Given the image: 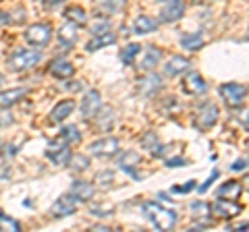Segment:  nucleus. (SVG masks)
<instances>
[{"mask_svg":"<svg viewBox=\"0 0 249 232\" xmlns=\"http://www.w3.org/2000/svg\"><path fill=\"white\" fill-rule=\"evenodd\" d=\"M143 214L158 230H173L178 220L175 210H168V207L160 205L158 201H147V203H143Z\"/></svg>","mask_w":249,"mask_h":232,"instance_id":"obj_1","label":"nucleus"},{"mask_svg":"<svg viewBox=\"0 0 249 232\" xmlns=\"http://www.w3.org/2000/svg\"><path fill=\"white\" fill-rule=\"evenodd\" d=\"M42 60V52L40 50H27V48H17L11 58H9V66L13 68L15 73H25L36 68L37 63Z\"/></svg>","mask_w":249,"mask_h":232,"instance_id":"obj_2","label":"nucleus"},{"mask_svg":"<svg viewBox=\"0 0 249 232\" xmlns=\"http://www.w3.org/2000/svg\"><path fill=\"white\" fill-rule=\"evenodd\" d=\"M218 94H220L222 102L227 104L229 108H239L245 104L247 98V87L241 83H224L218 87Z\"/></svg>","mask_w":249,"mask_h":232,"instance_id":"obj_3","label":"nucleus"},{"mask_svg":"<svg viewBox=\"0 0 249 232\" xmlns=\"http://www.w3.org/2000/svg\"><path fill=\"white\" fill-rule=\"evenodd\" d=\"M216 120H218V106L212 102H206L197 108L196 118H193V127L197 131H208L216 125Z\"/></svg>","mask_w":249,"mask_h":232,"instance_id":"obj_4","label":"nucleus"},{"mask_svg":"<svg viewBox=\"0 0 249 232\" xmlns=\"http://www.w3.org/2000/svg\"><path fill=\"white\" fill-rule=\"evenodd\" d=\"M50 40H52V27L48 23H36V25H29L25 29V42L31 46L44 48Z\"/></svg>","mask_w":249,"mask_h":232,"instance_id":"obj_5","label":"nucleus"},{"mask_svg":"<svg viewBox=\"0 0 249 232\" xmlns=\"http://www.w3.org/2000/svg\"><path fill=\"white\" fill-rule=\"evenodd\" d=\"M44 153L56 166H67L69 160H71V148H69L67 141H50Z\"/></svg>","mask_w":249,"mask_h":232,"instance_id":"obj_6","label":"nucleus"},{"mask_svg":"<svg viewBox=\"0 0 249 232\" xmlns=\"http://www.w3.org/2000/svg\"><path fill=\"white\" fill-rule=\"evenodd\" d=\"M121 149V143L116 137H104V139H98L89 145V153L96 158H112L116 156Z\"/></svg>","mask_w":249,"mask_h":232,"instance_id":"obj_7","label":"nucleus"},{"mask_svg":"<svg viewBox=\"0 0 249 232\" xmlns=\"http://www.w3.org/2000/svg\"><path fill=\"white\" fill-rule=\"evenodd\" d=\"M77 207H79V199H77L75 195H60L56 201L52 203L50 207V214H52V218H67V215H71L77 212Z\"/></svg>","mask_w":249,"mask_h":232,"instance_id":"obj_8","label":"nucleus"},{"mask_svg":"<svg viewBox=\"0 0 249 232\" xmlns=\"http://www.w3.org/2000/svg\"><path fill=\"white\" fill-rule=\"evenodd\" d=\"M210 212H212L218 220H232L241 214V205L235 201L229 199H216L214 205H210Z\"/></svg>","mask_w":249,"mask_h":232,"instance_id":"obj_9","label":"nucleus"},{"mask_svg":"<svg viewBox=\"0 0 249 232\" xmlns=\"http://www.w3.org/2000/svg\"><path fill=\"white\" fill-rule=\"evenodd\" d=\"M100 108H102V99H100V94L96 89H91L85 94V98L81 99V106H79V110H81V116L85 120H89L93 118L98 112H100Z\"/></svg>","mask_w":249,"mask_h":232,"instance_id":"obj_10","label":"nucleus"},{"mask_svg":"<svg viewBox=\"0 0 249 232\" xmlns=\"http://www.w3.org/2000/svg\"><path fill=\"white\" fill-rule=\"evenodd\" d=\"M185 15V2L183 0H166L160 11V21L162 23H175Z\"/></svg>","mask_w":249,"mask_h":232,"instance_id":"obj_11","label":"nucleus"},{"mask_svg":"<svg viewBox=\"0 0 249 232\" xmlns=\"http://www.w3.org/2000/svg\"><path fill=\"white\" fill-rule=\"evenodd\" d=\"M183 89L191 96H201L208 91V81H204V77L199 73H189L183 79Z\"/></svg>","mask_w":249,"mask_h":232,"instance_id":"obj_12","label":"nucleus"},{"mask_svg":"<svg viewBox=\"0 0 249 232\" xmlns=\"http://www.w3.org/2000/svg\"><path fill=\"white\" fill-rule=\"evenodd\" d=\"M139 164H142V158H139L137 151H124L123 156L119 158V168L124 170L129 176H133V179H139V174L135 170Z\"/></svg>","mask_w":249,"mask_h":232,"instance_id":"obj_13","label":"nucleus"},{"mask_svg":"<svg viewBox=\"0 0 249 232\" xmlns=\"http://www.w3.org/2000/svg\"><path fill=\"white\" fill-rule=\"evenodd\" d=\"M189 68H191V60L189 58H185V56H173L164 65V75L166 77H178V75L187 73Z\"/></svg>","mask_w":249,"mask_h":232,"instance_id":"obj_14","label":"nucleus"},{"mask_svg":"<svg viewBox=\"0 0 249 232\" xmlns=\"http://www.w3.org/2000/svg\"><path fill=\"white\" fill-rule=\"evenodd\" d=\"M160 58H162V52L156 48V46H147L145 48V52H143V56H142V60H139V68L142 71H145V73H150L154 66H158V63H160Z\"/></svg>","mask_w":249,"mask_h":232,"instance_id":"obj_15","label":"nucleus"},{"mask_svg":"<svg viewBox=\"0 0 249 232\" xmlns=\"http://www.w3.org/2000/svg\"><path fill=\"white\" fill-rule=\"evenodd\" d=\"M48 71H50L52 77H56V79H69V77H73L75 66L65 58H56V60H52L50 63Z\"/></svg>","mask_w":249,"mask_h":232,"instance_id":"obj_16","label":"nucleus"},{"mask_svg":"<svg viewBox=\"0 0 249 232\" xmlns=\"http://www.w3.org/2000/svg\"><path fill=\"white\" fill-rule=\"evenodd\" d=\"M160 87H162V79L158 75H147L145 79H139L137 83V91L145 98H152Z\"/></svg>","mask_w":249,"mask_h":232,"instance_id":"obj_17","label":"nucleus"},{"mask_svg":"<svg viewBox=\"0 0 249 232\" xmlns=\"http://www.w3.org/2000/svg\"><path fill=\"white\" fill-rule=\"evenodd\" d=\"M241 191H243V187H241V182H239V181H227L220 189L216 191V197H218V199L237 201V199L241 197Z\"/></svg>","mask_w":249,"mask_h":232,"instance_id":"obj_18","label":"nucleus"},{"mask_svg":"<svg viewBox=\"0 0 249 232\" xmlns=\"http://www.w3.org/2000/svg\"><path fill=\"white\" fill-rule=\"evenodd\" d=\"M73 110H75V102H73V99H65V102H58L56 106L52 108L50 120H52V122H62V120H67L69 116H71Z\"/></svg>","mask_w":249,"mask_h":232,"instance_id":"obj_19","label":"nucleus"},{"mask_svg":"<svg viewBox=\"0 0 249 232\" xmlns=\"http://www.w3.org/2000/svg\"><path fill=\"white\" fill-rule=\"evenodd\" d=\"M58 42L62 44V48L65 50H69L71 46H75V42H77V25L75 23L69 21L67 25H62L58 29Z\"/></svg>","mask_w":249,"mask_h":232,"instance_id":"obj_20","label":"nucleus"},{"mask_svg":"<svg viewBox=\"0 0 249 232\" xmlns=\"http://www.w3.org/2000/svg\"><path fill=\"white\" fill-rule=\"evenodd\" d=\"M71 191L79 201H91L93 195H96V187H93L91 182H85V181H75L71 184Z\"/></svg>","mask_w":249,"mask_h":232,"instance_id":"obj_21","label":"nucleus"},{"mask_svg":"<svg viewBox=\"0 0 249 232\" xmlns=\"http://www.w3.org/2000/svg\"><path fill=\"white\" fill-rule=\"evenodd\" d=\"M25 96H27L25 87H15V89H9V91H2V94H0V108H11L17 102H21Z\"/></svg>","mask_w":249,"mask_h":232,"instance_id":"obj_22","label":"nucleus"},{"mask_svg":"<svg viewBox=\"0 0 249 232\" xmlns=\"http://www.w3.org/2000/svg\"><path fill=\"white\" fill-rule=\"evenodd\" d=\"M124 4H127V0H98L96 2V13L100 15V17H106V15L119 13Z\"/></svg>","mask_w":249,"mask_h":232,"instance_id":"obj_23","label":"nucleus"},{"mask_svg":"<svg viewBox=\"0 0 249 232\" xmlns=\"http://www.w3.org/2000/svg\"><path fill=\"white\" fill-rule=\"evenodd\" d=\"M158 29V21L147 17V15H142V17H137L135 23H133V33L137 35H145V33H152Z\"/></svg>","mask_w":249,"mask_h":232,"instance_id":"obj_24","label":"nucleus"},{"mask_svg":"<svg viewBox=\"0 0 249 232\" xmlns=\"http://www.w3.org/2000/svg\"><path fill=\"white\" fill-rule=\"evenodd\" d=\"M114 42H116V35H114L112 32H106V33L93 35V40H89L85 48H88V52H96V50L106 48V46H110V44H114Z\"/></svg>","mask_w":249,"mask_h":232,"instance_id":"obj_25","label":"nucleus"},{"mask_svg":"<svg viewBox=\"0 0 249 232\" xmlns=\"http://www.w3.org/2000/svg\"><path fill=\"white\" fill-rule=\"evenodd\" d=\"M181 46H183L185 50H189V52H197V50L204 48V35H201L199 32H196V33H185L181 37Z\"/></svg>","mask_w":249,"mask_h":232,"instance_id":"obj_26","label":"nucleus"},{"mask_svg":"<svg viewBox=\"0 0 249 232\" xmlns=\"http://www.w3.org/2000/svg\"><path fill=\"white\" fill-rule=\"evenodd\" d=\"M93 118H96V127H98L100 133H108V131L112 129V125H114V114H112L110 108L104 110L102 114H96Z\"/></svg>","mask_w":249,"mask_h":232,"instance_id":"obj_27","label":"nucleus"},{"mask_svg":"<svg viewBox=\"0 0 249 232\" xmlns=\"http://www.w3.org/2000/svg\"><path fill=\"white\" fill-rule=\"evenodd\" d=\"M65 17L71 21V23H75L77 27L88 23V15H85V11L81 9V6H69V9L65 11Z\"/></svg>","mask_w":249,"mask_h":232,"instance_id":"obj_28","label":"nucleus"},{"mask_svg":"<svg viewBox=\"0 0 249 232\" xmlns=\"http://www.w3.org/2000/svg\"><path fill=\"white\" fill-rule=\"evenodd\" d=\"M60 137H62V141H67L69 145L81 143V133H79V129H77L75 125L62 127V129H60Z\"/></svg>","mask_w":249,"mask_h":232,"instance_id":"obj_29","label":"nucleus"},{"mask_svg":"<svg viewBox=\"0 0 249 232\" xmlns=\"http://www.w3.org/2000/svg\"><path fill=\"white\" fill-rule=\"evenodd\" d=\"M142 52V46L139 44H129V46H124L123 52H121V60L124 65H133L135 63V56Z\"/></svg>","mask_w":249,"mask_h":232,"instance_id":"obj_30","label":"nucleus"},{"mask_svg":"<svg viewBox=\"0 0 249 232\" xmlns=\"http://www.w3.org/2000/svg\"><path fill=\"white\" fill-rule=\"evenodd\" d=\"M71 168L75 170V172H83V170L89 168V158L88 156H71Z\"/></svg>","mask_w":249,"mask_h":232,"instance_id":"obj_31","label":"nucleus"},{"mask_svg":"<svg viewBox=\"0 0 249 232\" xmlns=\"http://www.w3.org/2000/svg\"><path fill=\"white\" fill-rule=\"evenodd\" d=\"M191 214L196 215V218H204V220L208 222L210 205H208V203H201V201H197V203H191Z\"/></svg>","mask_w":249,"mask_h":232,"instance_id":"obj_32","label":"nucleus"},{"mask_svg":"<svg viewBox=\"0 0 249 232\" xmlns=\"http://www.w3.org/2000/svg\"><path fill=\"white\" fill-rule=\"evenodd\" d=\"M0 228H9L13 232H19L21 230V224L17 220H13V218H6V214L0 212Z\"/></svg>","mask_w":249,"mask_h":232,"instance_id":"obj_33","label":"nucleus"},{"mask_svg":"<svg viewBox=\"0 0 249 232\" xmlns=\"http://www.w3.org/2000/svg\"><path fill=\"white\" fill-rule=\"evenodd\" d=\"M112 181H114V172H110V170H102V172L96 176L98 187H110Z\"/></svg>","mask_w":249,"mask_h":232,"instance_id":"obj_34","label":"nucleus"},{"mask_svg":"<svg viewBox=\"0 0 249 232\" xmlns=\"http://www.w3.org/2000/svg\"><path fill=\"white\" fill-rule=\"evenodd\" d=\"M89 214L96 215V218H108V215L112 214V207L110 205H91Z\"/></svg>","mask_w":249,"mask_h":232,"instance_id":"obj_35","label":"nucleus"},{"mask_svg":"<svg viewBox=\"0 0 249 232\" xmlns=\"http://www.w3.org/2000/svg\"><path fill=\"white\" fill-rule=\"evenodd\" d=\"M142 145L145 149H154V148H158V145H160V141H158V137H156L150 131V133H145V137L142 139Z\"/></svg>","mask_w":249,"mask_h":232,"instance_id":"obj_36","label":"nucleus"},{"mask_svg":"<svg viewBox=\"0 0 249 232\" xmlns=\"http://www.w3.org/2000/svg\"><path fill=\"white\" fill-rule=\"evenodd\" d=\"M106 32H110V21L108 19L98 21L96 25L91 27V35H100V33H106Z\"/></svg>","mask_w":249,"mask_h":232,"instance_id":"obj_37","label":"nucleus"},{"mask_svg":"<svg viewBox=\"0 0 249 232\" xmlns=\"http://www.w3.org/2000/svg\"><path fill=\"white\" fill-rule=\"evenodd\" d=\"M13 122H15V118H13V114L9 112V108H6V110H2V112H0V129L9 127V125H13Z\"/></svg>","mask_w":249,"mask_h":232,"instance_id":"obj_38","label":"nucleus"},{"mask_svg":"<svg viewBox=\"0 0 249 232\" xmlns=\"http://www.w3.org/2000/svg\"><path fill=\"white\" fill-rule=\"evenodd\" d=\"M196 189V181H189L187 184H181V187H173V193H189Z\"/></svg>","mask_w":249,"mask_h":232,"instance_id":"obj_39","label":"nucleus"},{"mask_svg":"<svg viewBox=\"0 0 249 232\" xmlns=\"http://www.w3.org/2000/svg\"><path fill=\"white\" fill-rule=\"evenodd\" d=\"M218 179V170H214V172H212V176H210V179L204 182V184H201V187H199V193H206L210 187H212V182Z\"/></svg>","mask_w":249,"mask_h":232,"instance_id":"obj_40","label":"nucleus"},{"mask_svg":"<svg viewBox=\"0 0 249 232\" xmlns=\"http://www.w3.org/2000/svg\"><path fill=\"white\" fill-rule=\"evenodd\" d=\"M166 166H168V168H175V166H187V160H185V158H173V160H166Z\"/></svg>","mask_w":249,"mask_h":232,"instance_id":"obj_41","label":"nucleus"},{"mask_svg":"<svg viewBox=\"0 0 249 232\" xmlns=\"http://www.w3.org/2000/svg\"><path fill=\"white\" fill-rule=\"evenodd\" d=\"M247 168V160L245 158H241V160H237L235 164L231 166V170H245Z\"/></svg>","mask_w":249,"mask_h":232,"instance_id":"obj_42","label":"nucleus"},{"mask_svg":"<svg viewBox=\"0 0 249 232\" xmlns=\"http://www.w3.org/2000/svg\"><path fill=\"white\" fill-rule=\"evenodd\" d=\"M13 21V17L9 13H4V11H0V25H4V23H11Z\"/></svg>","mask_w":249,"mask_h":232,"instance_id":"obj_43","label":"nucleus"},{"mask_svg":"<svg viewBox=\"0 0 249 232\" xmlns=\"http://www.w3.org/2000/svg\"><path fill=\"white\" fill-rule=\"evenodd\" d=\"M44 4H48V6H58V4H62V2H67V0H42Z\"/></svg>","mask_w":249,"mask_h":232,"instance_id":"obj_44","label":"nucleus"},{"mask_svg":"<svg viewBox=\"0 0 249 232\" xmlns=\"http://www.w3.org/2000/svg\"><path fill=\"white\" fill-rule=\"evenodd\" d=\"M158 199H162V201H170V197L166 195V193H158Z\"/></svg>","mask_w":249,"mask_h":232,"instance_id":"obj_45","label":"nucleus"},{"mask_svg":"<svg viewBox=\"0 0 249 232\" xmlns=\"http://www.w3.org/2000/svg\"><path fill=\"white\" fill-rule=\"evenodd\" d=\"M4 83V77H2V73H0V85H2Z\"/></svg>","mask_w":249,"mask_h":232,"instance_id":"obj_46","label":"nucleus"},{"mask_svg":"<svg viewBox=\"0 0 249 232\" xmlns=\"http://www.w3.org/2000/svg\"><path fill=\"white\" fill-rule=\"evenodd\" d=\"M158 2H166V0H158Z\"/></svg>","mask_w":249,"mask_h":232,"instance_id":"obj_47","label":"nucleus"},{"mask_svg":"<svg viewBox=\"0 0 249 232\" xmlns=\"http://www.w3.org/2000/svg\"><path fill=\"white\" fill-rule=\"evenodd\" d=\"M197 2H201V0H197Z\"/></svg>","mask_w":249,"mask_h":232,"instance_id":"obj_48","label":"nucleus"}]
</instances>
